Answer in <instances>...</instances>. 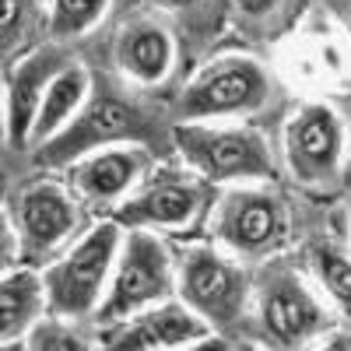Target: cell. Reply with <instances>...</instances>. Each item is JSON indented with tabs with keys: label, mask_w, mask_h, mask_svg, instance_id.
Here are the masks:
<instances>
[{
	"label": "cell",
	"mask_w": 351,
	"mask_h": 351,
	"mask_svg": "<svg viewBox=\"0 0 351 351\" xmlns=\"http://www.w3.org/2000/svg\"><path fill=\"white\" fill-rule=\"evenodd\" d=\"M116 239L120 232L116 225H99L64 263L46 274V288H49V306L64 316H84L95 306L99 288L106 281V271L116 253Z\"/></svg>",
	"instance_id": "6da1fadb"
},
{
	"label": "cell",
	"mask_w": 351,
	"mask_h": 351,
	"mask_svg": "<svg viewBox=\"0 0 351 351\" xmlns=\"http://www.w3.org/2000/svg\"><path fill=\"white\" fill-rule=\"evenodd\" d=\"M180 152L211 180H243V176H271V155L263 141L243 130H204L180 127L176 130Z\"/></svg>",
	"instance_id": "7a4b0ae2"
},
{
	"label": "cell",
	"mask_w": 351,
	"mask_h": 351,
	"mask_svg": "<svg viewBox=\"0 0 351 351\" xmlns=\"http://www.w3.org/2000/svg\"><path fill=\"white\" fill-rule=\"evenodd\" d=\"M165 291H169V256H165V250L152 236L134 232L127 239L120 274H116L112 291L102 306V319H120L127 313H137L141 306L162 299Z\"/></svg>",
	"instance_id": "3957f363"
},
{
	"label": "cell",
	"mask_w": 351,
	"mask_h": 351,
	"mask_svg": "<svg viewBox=\"0 0 351 351\" xmlns=\"http://www.w3.org/2000/svg\"><path fill=\"white\" fill-rule=\"evenodd\" d=\"M183 295L193 309H200L215 324L236 319L246 299V278L232 267L228 260L208 253V250H190L183 260Z\"/></svg>",
	"instance_id": "277c9868"
},
{
	"label": "cell",
	"mask_w": 351,
	"mask_h": 351,
	"mask_svg": "<svg viewBox=\"0 0 351 351\" xmlns=\"http://www.w3.org/2000/svg\"><path fill=\"white\" fill-rule=\"evenodd\" d=\"M263 92H267V77L256 64H221L208 71L190 92L180 99L183 116H218V112H236L253 109Z\"/></svg>",
	"instance_id": "5b68a950"
},
{
	"label": "cell",
	"mask_w": 351,
	"mask_h": 351,
	"mask_svg": "<svg viewBox=\"0 0 351 351\" xmlns=\"http://www.w3.org/2000/svg\"><path fill=\"white\" fill-rule=\"evenodd\" d=\"M218 232L232 250L263 253L278 246L285 232L281 204L271 193H228L218 211Z\"/></svg>",
	"instance_id": "8992f818"
},
{
	"label": "cell",
	"mask_w": 351,
	"mask_h": 351,
	"mask_svg": "<svg viewBox=\"0 0 351 351\" xmlns=\"http://www.w3.org/2000/svg\"><path fill=\"white\" fill-rule=\"evenodd\" d=\"M263 327L281 344H295L324 327V309L285 267L263 274Z\"/></svg>",
	"instance_id": "52a82bcc"
},
{
	"label": "cell",
	"mask_w": 351,
	"mask_h": 351,
	"mask_svg": "<svg viewBox=\"0 0 351 351\" xmlns=\"http://www.w3.org/2000/svg\"><path fill=\"white\" fill-rule=\"evenodd\" d=\"M341 155V123L327 106H309L288 127V158L302 180H327Z\"/></svg>",
	"instance_id": "ba28073f"
},
{
	"label": "cell",
	"mask_w": 351,
	"mask_h": 351,
	"mask_svg": "<svg viewBox=\"0 0 351 351\" xmlns=\"http://www.w3.org/2000/svg\"><path fill=\"white\" fill-rule=\"evenodd\" d=\"M144 130H148L144 112H137L130 102L95 99V106L88 109L60 141H56V148H49L39 158H46V162H67L71 155H81L84 148H95V144H106V141H116V137H137Z\"/></svg>",
	"instance_id": "9c48e42d"
},
{
	"label": "cell",
	"mask_w": 351,
	"mask_h": 351,
	"mask_svg": "<svg viewBox=\"0 0 351 351\" xmlns=\"http://www.w3.org/2000/svg\"><path fill=\"white\" fill-rule=\"evenodd\" d=\"M18 221H21V236H25L28 253H43V250L56 246L74 228V208L60 186L36 183L18 200Z\"/></svg>",
	"instance_id": "30bf717a"
},
{
	"label": "cell",
	"mask_w": 351,
	"mask_h": 351,
	"mask_svg": "<svg viewBox=\"0 0 351 351\" xmlns=\"http://www.w3.org/2000/svg\"><path fill=\"white\" fill-rule=\"evenodd\" d=\"M204 204V186L190 180H158L141 197H134L127 208H120V225H186L197 208Z\"/></svg>",
	"instance_id": "8fae6325"
},
{
	"label": "cell",
	"mask_w": 351,
	"mask_h": 351,
	"mask_svg": "<svg viewBox=\"0 0 351 351\" xmlns=\"http://www.w3.org/2000/svg\"><path fill=\"white\" fill-rule=\"evenodd\" d=\"M64 71V60L56 49L36 53L28 64H21L14 71L11 81V144H25V137L36 130L39 109H43V88H49V81Z\"/></svg>",
	"instance_id": "7c38bea8"
},
{
	"label": "cell",
	"mask_w": 351,
	"mask_h": 351,
	"mask_svg": "<svg viewBox=\"0 0 351 351\" xmlns=\"http://www.w3.org/2000/svg\"><path fill=\"white\" fill-rule=\"evenodd\" d=\"M204 327L200 319H193L186 309H158L152 316L137 319V324L123 327L116 337H109V348H180V344H190L193 337H200Z\"/></svg>",
	"instance_id": "4fadbf2b"
},
{
	"label": "cell",
	"mask_w": 351,
	"mask_h": 351,
	"mask_svg": "<svg viewBox=\"0 0 351 351\" xmlns=\"http://www.w3.org/2000/svg\"><path fill=\"white\" fill-rule=\"evenodd\" d=\"M141 169H144L141 152H106L92 162H84L81 169H74V186L88 200H109V197H120L141 176Z\"/></svg>",
	"instance_id": "5bb4252c"
},
{
	"label": "cell",
	"mask_w": 351,
	"mask_h": 351,
	"mask_svg": "<svg viewBox=\"0 0 351 351\" xmlns=\"http://www.w3.org/2000/svg\"><path fill=\"white\" fill-rule=\"evenodd\" d=\"M169 53L172 49H169V39L162 28L137 25L120 43V64L141 81H158L169 67Z\"/></svg>",
	"instance_id": "9a60e30c"
},
{
	"label": "cell",
	"mask_w": 351,
	"mask_h": 351,
	"mask_svg": "<svg viewBox=\"0 0 351 351\" xmlns=\"http://www.w3.org/2000/svg\"><path fill=\"white\" fill-rule=\"evenodd\" d=\"M43 306V285L36 274H8L0 285V327L4 337H18L28 319L36 316V309Z\"/></svg>",
	"instance_id": "2e32d148"
},
{
	"label": "cell",
	"mask_w": 351,
	"mask_h": 351,
	"mask_svg": "<svg viewBox=\"0 0 351 351\" xmlns=\"http://www.w3.org/2000/svg\"><path fill=\"white\" fill-rule=\"evenodd\" d=\"M84 71L81 67H64L46 88V99H43V109H39V120H36V137H46L49 130H56L67 116L77 109L81 95H84Z\"/></svg>",
	"instance_id": "e0dca14e"
},
{
	"label": "cell",
	"mask_w": 351,
	"mask_h": 351,
	"mask_svg": "<svg viewBox=\"0 0 351 351\" xmlns=\"http://www.w3.org/2000/svg\"><path fill=\"white\" fill-rule=\"evenodd\" d=\"M313 267H316L319 281L327 285V291L351 316V260H344L334 246H316L313 250Z\"/></svg>",
	"instance_id": "ac0fdd59"
},
{
	"label": "cell",
	"mask_w": 351,
	"mask_h": 351,
	"mask_svg": "<svg viewBox=\"0 0 351 351\" xmlns=\"http://www.w3.org/2000/svg\"><path fill=\"white\" fill-rule=\"evenodd\" d=\"M106 8V0H56L53 4V32L71 36V32H84Z\"/></svg>",
	"instance_id": "d6986e66"
},
{
	"label": "cell",
	"mask_w": 351,
	"mask_h": 351,
	"mask_svg": "<svg viewBox=\"0 0 351 351\" xmlns=\"http://www.w3.org/2000/svg\"><path fill=\"white\" fill-rule=\"evenodd\" d=\"M32 348H60V351H77L81 348V341L71 334V330H64V327H53V324H46V327H39L36 330V341H32Z\"/></svg>",
	"instance_id": "ffe728a7"
},
{
	"label": "cell",
	"mask_w": 351,
	"mask_h": 351,
	"mask_svg": "<svg viewBox=\"0 0 351 351\" xmlns=\"http://www.w3.org/2000/svg\"><path fill=\"white\" fill-rule=\"evenodd\" d=\"M21 11H25V0H4V39H8V46H11V36L21 25Z\"/></svg>",
	"instance_id": "44dd1931"
},
{
	"label": "cell",
	"mask_w": 351,
	"mask_h": 351,
	"mask_svg": "<svg viewBox=\"0 0 351 351\" xmlns=\"http://www.w3.org/2000/svg\"><path fill=\"white\" fill-rule=\"evenodd\" d=\"M236 4H239L246 14H260V11H267L274 0H236Z\"/></svg>",
	"instance_id": "7402d4cb"
},
{
	"label": "cell",
	"mask_w": 351,
	"mask_h": 351,
	"mask_svg": "<svg viewBox=\"0 0 351 351\" xmlns=\"http://www.w3.org/2000/svg\"><path fill=\"white\" fill-rule=\"evenodd\" d=\"M165 4H193V0H165Z\"/></svg>",
	"instance_id": "603a6c76"
}]
</instances>
